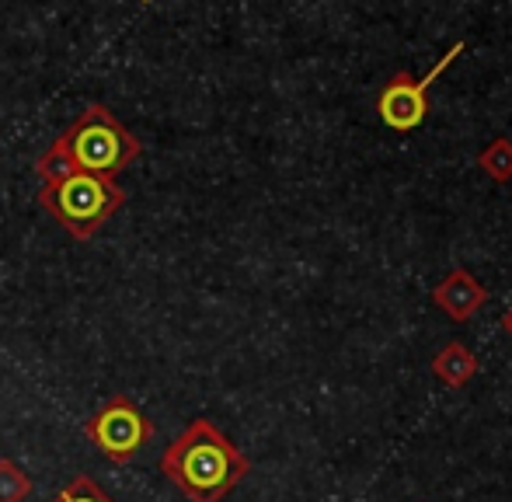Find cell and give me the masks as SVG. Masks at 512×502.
Returning <instances> with one entry per match:
<instances>
[{"label":"cell","mask_w":512,"mask_h":502,"mask_svg":"<svg viewBox=\"0 0 512 502\" xmlns=\"http://www.w3.org/2000/svg\"><path fill=\"white\" fill-rule=\"evenodd\" d=\"M157 468L189 502H223L248 478L251 461L213 419H192L164 447Z\"/></svg>","instance_id":"6da1fadb"},{"label":"cell","mask_w":512,"mask_h":502,"mask_svg":"<svg viewBox=\"0 0 512 502\" xmlns=\"http://www.w3.org/2000/svg\"><path fill=\"white\" fill-rule=\"evenodd\" d=\"M42 185H39V206L77 241L95 238L98 231L115 217V210L126 206V189L115 185L112 178L77 171L60 150L49 147L35 161Z\"/></svg>","instance_id":"7a4b0ae2"},{"label":"cell","mask_w":512,"mask_h":502,"mask_svg":"<svg viewBox=\"0 0 512 502\" xmlns=\"http://www.w3.org/2000/svg\"><path fill=\"white\" fill-rule=\"evenodd\" d=\"M49 147L60 150L77 171H91L112 182L143 154V143L98 102L88 105Z\"/></svg>","instance_id":"3957f363"},{"label":"cell","mask_w":512,"mask_h":502,"mask_svg":"<svg viewBox=\"0 0 512 502\" xmlns=\"http://www.w3.org/2000/svg\"><path fill=\"white\" fill-rule=\"evenodd\" d=\"M154 422L136 408L129 394H112L88 422H84V436L95 443L98 450L112 464H129L150 440H154Z\"/></svg>","instance_id":"277c9868"},{"label":"cell","mask_w":512,"mask_h":502,"mask_svg":"<svg viewBox=\"0 0 512 502\" xmlns=\"http://www.w3.org/2000/svg\"><path fill=\"white\" fill-rule=\"evenodd\" d=\"M460 53H464V42H453L450 53H446L443 60H439L436 67L422 77V81H415L411 74H394L377 98L380 123H384L387 129H394V133H411V129L422 126L425 116H429V88L443 77V70L450 67Z\"/></svg>","instance_id":"5b68a950"},{"label":"cell","mask_w":512,"mask_h":502,"mask_svg":"<svg viewBox=\"0 0 512 502\" xmlns=\"http://www.w3.org/2000/svg\"><path fill=\"white\" fill-rule=\"evenodd\" d=\"M432 304L446 314L450 321H471L481 307L488 304V290L481 286V279L471 269H453L439 279V286L432 290Z\"/></svg>","instance_id":"8992f818"},{"label":"cell","mask_w":512,"mask_h":502,"mask_svg":"<svg viewBox=\"0 0 512 502\" xmlns=\"http://www.w3.org/2000/svg\"><path fill=\"white\" fill-rule=\"evenodd\" d=\"M432 374L443 380L446 387H464L478 374V356H474L464 342H446V346L432 356Z\"/></svg>","instance_id":"52a82bcc"},{"label":"cell","mask_w":512,"mask_h":502,"mask_svg":"<svg viewBox=\"0 0 512 502\" xmlns=\"http://www.w3.org/2000/svg\"><path fill=\"white\" fill-rule=\"evenodd\" d=\"M478 168L485 171L495 185L512 182V140H509V136H499V140H492L485 150H481Z\"/></svg>","instance_id":"ba28073f"},{"label":"cell","mask_w":512,"mask_h":502,"mask_svg":"<svg viewBox=\"0 0 512 502\" xmlns=\"http://www.w3.org/2000/svg\"><path fill=\"white\" fill-rule=\"evenodd\" d=\"M28 496H32V475H25L11 457H0V502H25Z\"/></svg>","instance_id":"9c48e42d"},{"label":"cell","mask_w":512,"mask_h":502,"mask_svg":"<svg viewBox=\"0 0 512 502\" xmlns=\"http://www.w3.org/2000/svg\"><path fill=\"white\" fill-rule=\"evenodd\" d=\"M49 502H115V499L108 496L91 475H77V478H70V482L63 485Z\"/></svg>","instance_id":"30bf717a"},{"label":"cell","mask_w":512,"mask_h":502,"mask_svg":"<svg viewBox=\"0 0 512 502\" xmlns=\"http://www.w3.org/2000/svg\"><path fill=\"white\" fill-rule=\"evenodd\" d=\"M502 328H506V335H509V339H512V307H509L506 314H502Z\"/></svg>","instance_id":"8fae6325"},{"label":"cell","mask_w":512,"mask_h":502,"mask_svg":"<svg viewBox=\"0 0 512 502\" xmlns=\"http://www.w3.org/2000/svg\"><path fill=\"white\" fill-rule=\"evenodd\" d=\"M143 4H147V0H143Z\"/></svg>","instance_id":"7c38bea8"}]
</instances>
